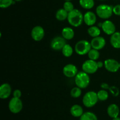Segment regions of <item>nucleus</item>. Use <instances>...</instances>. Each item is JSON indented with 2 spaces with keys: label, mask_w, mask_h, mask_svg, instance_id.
<instances>
[{
  "label": "nucleus",
  "mask_w": 120,
  "mask_h": 120,
  "mask_svg": "<svg viewBox=\"0 0 120 120\" xmlns=\"http://www.w3.org/2000/svg\"><path fill=\"white\" fill-rule=\"evenodd\" d=\"M67 20L70 25L74 27H78L80 26L84 21V15L79 9H74L69 12Z\"/></svg>",
  "instance_id": "f257e3e1"
},
{
  "label": "nucleus",
  "mask_w": 120,
  "mask_h": 120,
  "mask_svg": "<svg viewBox=\"0 0 120 120\" xmlns=\"http://www.w3.org/2000/svg\"><path fill=\"white\" fill-rule=\"evenodd\" d=\"M96 14L100 18L108 20L113 14V7L107 4L99 5L96 8Z\"/></svg>",
  "instance_id": "f03ea898"
},
{
  "label": "nucleus",
  "mask_w": 120,
  "mask_h": 120,
  "mask_svg": "<svg viewBox=\"0 0 120 120\" xmlns=\"http://www.w3.org/2000/svg\"><path fill=\"white\" fill-rule=\"evenodd\" d=\"M75 84L81 89H85L90 84V78L89 74L84 71L79 72L75 76Z\"/></svg>",
  "instance_id": "7ed1b4c3"
},
{
  "label": "nucleus",
  "mask_w": 120,
  "mask_h": 120,
  "mask_svg": "<svg viewBox=\"0 0 120 120\" xmlns=\"http://www.w3.org/2000/svg\"><path fill=\"white\" fill-rule=\"evenodd\" d=\"M98 101L97 92L93 91L87 92L83 97V104L87 108H91L96 105Z\"/></svg>",
  "instance_id": "20e7f679"
},
{
  "label": "nucleus",
  "mask_w": 120,
  "mask_h": 120,
  "mask_svg": "<svg viewBox=\"0 0 120 120\" xmlns=\"http://www.w3.org/2000/svg\"><path fill=\"white\" fill-rule=\"evenodd\" d=\"M92 48L91 43L87 40H82L79 41L75 45V51L78 55H84L87 54Z\"/></svg>",
  "instance_id": "39448f33"
},
{
  "label": "nucleus",
  "mask_w": 120,
  "mask_h": 120,
  "mask_svg": "<svg viewBox=\"0 0 120 120\" xmlns=\"http://www.w3.org/2000/svg\"><path fill=\"white\" fill-rule=\"evenodd\" d=\"M8 108L12 113L18 114L21 111L23 108L22 101L18 98H12L8 104Z\"/></svg>",
  "instance_id": "423d86ee"
},
{
  "label": "nucleus",
  "mask_w": 120,
  "mask_h": 120,
  "mask_svg": "<svg viewBox=\"0 0 120 120\" xmlns=\"http://www.w3.org/2000/svg\"><path fill=\"white\" fill-rule=\"evenodd\" d=\"M98 69L97 62L96 61L91 60H86L83 62L82 65L83 71L85 72L88 74H94Z\"/></svg>",
  "instance_id": "0eeeda50"
},
{
  "label": "nucleus",
  "mask_w": 120,
  "mask_h": 120,
  "mask_svg": "<svg viewBox=\"0 0 120 120\" xmlns=\"http://www.w3.org/2000/svg\"><path fill=\"white\" fill-rule=\"evenodd\" d=\"M66 44V40L63 36H57L53 38L50 42V47L53 50L60 51Z\"/></svg>",
  "instance_id": "6e6552de"
},
{
  "label": "nucleus",
  "mask_w": 120,
  "mask_h": 120,
  "mask_svg": "<svg viewBox=\"0 0 120 120\" xmlns=\"http://www.w3.org/2000/svg\"><path fill=\"white\" fill-rule=\"evenodd\" d=\"M104 62L105 68L110 72H116L120 69V62L114 59H107Z\"/></svg>",
  "instance_id": "1a4fd4ad"
},
{
  "label": "nucleus",
  "mask_w": 120,
  "mask_h": 120,
  "mask_svg": "<svg viewBox=\"0 0 120 120\" xmlns=\"http://www.w3.org/2000/svg\"><path fill=\"white\" fill-rule=\"evenodd\" d=\"M45 36V30L41 26L34 27L31 31V37L35 41H40Z\"/></svg>",
  "instance_id": "9d476101"
},
{
  "label": "nucleus",
  "mask_w": 120,
  "mask_h": 120,
  "mask_svg": "<svg viewBox=\"0 0 120 120\" xmlns=\"http://www.w3.org/2000/svg\"><path fill=\"white\" fill-rule=\"evenodd\" d=\"M63 73L64 76L68 78L75 77L78 73V69L75 65L69 64L63 67Z\"/></svg>",
  "instance_id": "9b49d317"
},
{
  "label": "nucleus",
  "mask_w": 120,
  "mask_h": 120,
  "mask_svg": "<svg viewBox=\"0 0 120 120\" xmlns=\"http://www.w3.org/2000/svg\"><path fill=\"white\" fill-rule=\"evenodd\" d=\"M102 30L107 35H111L116 32V25L111 21L107 20L102 23Z\"/></svg>",
  "instance_id": "f8f14e48"
},
{
  "label": "nucleus",
  "mask_w": 120,
  "mask_h": 120,
  "mask_svg": "<svg viewBox=\"0 0 120 120\" xmlns=\"http://www.w3.org/2000/svg\"><path fill=\"white\" fill-rule=\"evenodd\" d=\"M90 43H91L92 48L99 51L105 47L106 44V41H105V38L103 36H98L97 37L93 38Z\"/></svg>",
  "instance_id": "ddd939ff"
},
{
  "label": "nucleus",
  "mask_w": 120,
  "mask_h": 120,
  "mask_svg": "<svg viewBox=\"0 0 120 120\" xmlns=\"http://www.w3.org/2000/svg\"><path fill=\"white\" fill-rule=\"evenodd\" d=\"M11 92V87L8 83H4L0 86V98L2 100L9 98Z\"/></svg>",
  "instance_id": "4468645a"
},
{
  "label": "nucleus",
  "mask_w": 120,
  "mask_h": 120,
  "mask_svg": "<svg viewBox=\"0 0 120 120\" xmlns=\"http://www.w3.org/2000/svg\"><path fill=\"white\" fill-rule=\"evenodd\" d=\"M97 21V16L92 11H87L84 15V22L87 25L91 27L94 25Z\"/></svg>",
  "instance_id": "2eb2a0df"
},
{
  "label": "nucleus",
  "mask_w": 120,
  "mask_h": 120,
  "mask_svg": "<svg viewBox=\"0 0 120 120\" xmlns=\"http://www.w3.org/2000/svg\"><path fill=\"white\" fill-rule=\"evenodd\" d=\"M107 112L110 117L114 118L118 116L120 114V109L118 106L116 104H111L108 107Z\"/></svg>",
  "instance_id": "dca6fc26"
},
{
  "label": "nucleus",
  "mask_w": 120,
  "mask_h": 120,
  "mask_svg": "<svg viewBox=\"0 0 120 120\" xmlns=\"http://www.w3.org/2000/svg\"><path fill=\"white\" fill-rule=\"evenodd\" d=\"M110 44L112 47L116 49L120 48V32H116L111 35Z\"/></svg>",
  "instance_id": "f3484780"
},
{
  "label": "nucleus",
  "mask_w": 120,
  "mask_h": 120,
  "mask_svg": "<svg viewBox=\"0 0 120 120\" xmlns=\"http://www.w3.org/2000/svg\"><path fill=\"white\" fill-rule=\"evenodd\" d=\"M84 113L83 108L78 104H75L70 108V114L75 117H80Z\"/></svg>",
  "instance_id": "a211bd4d"
},
{
  "label": "nucleus",
  "mask_w": 120,
  "mask_h": 120,
  "mask_svg": "<svg viewBox=\"0 0 120 120\" xmlns=\"http://www.w3.org/2000/svg\"><path fill=\"white\" fill-rule=\"evenodd\" d=\"M62 36L66 40H70L75 36V31L71 27H65L62 31Z\"/></svg>",
  "instance_id": "6ab92c4d"
},
{
  "label": "nucleus",
  "mask_w": 120,
  "mask_h": 120,
  "mask_svg": "<svg viewBox=\"0 0 120 120\" xmlns=\"http://www.w3.org/2000/svg\"><path fill=\"white\" fill-rule=\"evenodd\" d=\"M69 12H67L64 8L58 9L56 13V18L60 21H63L68 19Z\"/></svg>",
  "instance_id": "aec40b11"
},
{
  "label": "nucleus",
  "mask_w": 120,
  "mask_h": 120,
  "mask_svg": "<svg viewBox=\"0 0 120 120\" xmlns=\"http://www.w3.org/2000/svg\"><path fill=\"white\" fill-rule=\"evenodd\" d=\"M87 32L90 36L92 38H95L100 36L101 34V30L99 27L93 25L88 28Z\"/></svg>",
  "instance_id": "412c9836"
},
{
  "label": "nucleus",
  "mask_w": 120,
  "mask_h": 120,
  "mask_svg": "<svg viewBox=\"0 0 120 120\" xmlns=\"http://www.w3.org/2000/svg\"><path fill=\"white\" fill-rule=\"evenodd\" d=\"M79 4L81 7L86 9H90L94 6V0H79Z\"/></svg>",
  "instance_id": "4be33fe9"
},
{
  "label": "nucleus",
  "mask_w": 120,
  "mask_h": 120,
  "mask_svg": "<svg viewBox=\"0 0 120 120\" xmlns=\"http://www.w3.org/2000/svg\"><path fill=\"white\" fill-rule=\"evenodd\" d=\"M80 120H98V118L94 113L87 111L83 113V115L80 117Z\"/></svg>",
  "instance_id": "5701e85b"
},
{
  "label": "nucleus",
  "mask_w": 120,
  "mask_h": 120,
  "mask_svg": "<svg viewBox=\"0 0 120 120\" xmlns=\"http://www.w3.org/2000/svg\"><path fill=\"white\" fill-rule=\"evenodd\" d=\"M62 52L65 57H70L73 53V49L70 45L66 44L62 49Z\"/></svg>",
  "instance_id": "b1692460"
},
{
  "label": "nucleus",
  "mask_w": 120,
  "mask_h": 120,
  "mask_svg": "<svg viewBox=\"0 0 120 120\" xmlns=\"http://www.w3.org/2000/svg\"><path fill=\"white\" fill-rule=\"evenodd\" d=\"M88 57L90 60H94V61H97L100 57V52L98 50L91 48V50L87 54Z\"/></svg>",
  "instance_id": "393cba45"
},
{
  "label": "nucleus",
  "mask_w": 120,
  "mask_h": 120,
  "mask_svg": "<svg viewBox=\"0 0 120 120\" xmlns=\"http://www.w3.org/2000/svg\"><path fill=\"white\" fill-rule=\"evenodd\" d=\"M97 94L98 100L104 101L109 98V92H107V91L105 90V89H101V90H100L98 92H97Z\"/></svg>",
  "instance_id": "a878e982"
},
{
  "label": "nucleus",
  "mask_w": 120,
  "mask_h": 120,
  "mask_svg": "<svg viewBox=\"0 0 120 120\" xmlns=\"http://www.w3.org/2000/svg\"><path fill=\"white\" fill-rule=\"evenodd\" d=\"M81 95H82V89L78 87H73L70 91V95L75 98H79L81 96Z\"/></svg>",
  "instance_id": "bb28decb"
},
{
  "label": "nucleus",
  "mask_w": 120,
  "mask_h": 120,
  "mask_svg": "<svg viewBox=\"0 0 120 120\" xmlns=\"http://www.w3.org/2000/svg\"><path fill=\"white\" fill-rule=\"evenodd\" d=\"M14 3V0H0V7L1 8H7Z\"/></svg>",
  "instance_id": "cd10ccee"
},
{
  "label": "nucleus",
  "mask_w": 120,
  "mask_h": 120,
  "mask_svg": "<svg viewBox=\"0 0 120 120\" xmlns=\"http://www.w3.org/2000/svg\"><path fill=\"white\" fill-rule=\"evenodd\" d=\"M63 8L68 12H70L74 9H75L74 8L73 4L71 1H65L63 4Z\"/></svg>",
  "instance_id": "c85d7f7f"
},
{
  "label": "nucleus",
  "mask_w": 120,
  "mask_h": 120,
  "mask_svg": "<svg viewBox=\"0 0 120 120\" xmlns=\"http://www.w3.org/2000/svg\"><path fill=\"white\" fill-rule=\"evenodd\" d=\"M109 91H110V92L114 96H117L119 95L120 91L118 89V88L117 87L113 86V87H111L109 88Z\"/></svg>",
  "instance_id": "c756f323"
},
{
  "label": "nucleus",
  "mask_w": 120,
  "mask_h": 120,
  "mask_svg": "<svg viewBox=\"0 0 120 120\" xmlns=\"http://www.w3.org/2000/svg\"><path fill=\"white\" fill-rule=\"evenodd\" d=\"M113 14L120 16V4H117L113 7Z\"/></svg>",
  "instance_id": "7c9ffc66"
},
{
  "label": "nucleus",
  "mask_w": 120,
  "mask_h": 120,
  "mask_svg": "<svg viewBox=\"0 0 120 120\" xmlns=\"http://www.w3.org/2000/svg\"><path fill=\"white\" fill-rule=\"evenodd\" d=\"M22 95V92L19 89H15L14 92H13V96L15 98H20Z\"/></svg>",
  "instance_id": "2f4dec72"
},
{
  "label": "nucleus",
  "mask_w": 120,
  "mask_h": 120,
  "mask_svg": "<svg viewBox=\"0 0 120 120\" xmlns=\"http://www.w3.org/2000/svg\"><path fill=\"white\" fill-rule=\"evenodd\" d=\"M101 88L103 89L107 90V89H109L110 87H109V85L108 84L104 82V83H102L101 84Z\"/></svg>",
  "instance_id": "473e14b6"
},
{
  "label": "nucleus",
  "mask_w": 120,
  "mask_h": 120,
  "mask_svg": "<svg viewBox=\"0 0 120 120\" xmlns=\"http://www.w3.org/2000/svg\"><path fill=\"white\" fill-rule=\"evenodd\" d=\"M97 62V65H98V68H102L103 66H104V62H103V61H98V62Z\"/></svg>",
  "instance_id": "72a5a7b5"
},
{
  "label": "nucleus",
  "mask_w": 120,
  "mask_h": 120,
  "mask_svg": "<svg viewBox=\"0 0 120 120\" xmlns=\"http://www.w3.org/2000/svg\"><path fill=\"white\" fill-rule=\"evenodd\" d=\"M112 120H120V118L119 116H117V117L112 118Z\"/></svg>",
  "instance_id": "f704fd0d"
},
{
  "label": "nucleus",
  "mask_w": 120,
  "mask_h": 120,
  "mask_svg": "<svg viewBox=\"0 0 120 120\" xmlns=\"http://www.w3.org/2000/svg\"><path fill=\"white\" fill-rule=\"evenodd\" d=\"M14 1H21L22 0H14Z\"/></svg>",
  "instance_id": "c9c22d12"
},
{
  "label": "nucleus",
  "mask_w": 120,
  "mask_h": 120,
  "mask_svg": "<svg viewBox=\"0 0 120 120\" xmlns=\"http://www.w3.org/2000/svg\"><path fill=\"white\" fill-rule=\"evenodd\" d=\"M65 1H71V0H64Z\"/></svg>",
  "instance_id": "e433bc0d"
},
{
  "label": "nucleus",
  "mask_w": 120,
  "mask_h": 120,
  "mask_svg": "<svg viewBox=\"0 0 120 120\" xmlns=\"http://www.w3.org/2000/svg\"></svg>",
  "instance_id": "4c0bfd02"
},
{
  "label": "nucleus",
  "mask_w": 120,
  "mask_h": 120,
  "mask_svg": "<svg viewBox=\"0 0 120 120\" xmlns=\"http://www.w3.org/2000/svg\"><path fill=\"white\" fill-rule=\"evenodd\" d=\"M101 1H103V0H101Z\"/></svg>",
  "instance_id": "58836bf2"
}]
</instances>
